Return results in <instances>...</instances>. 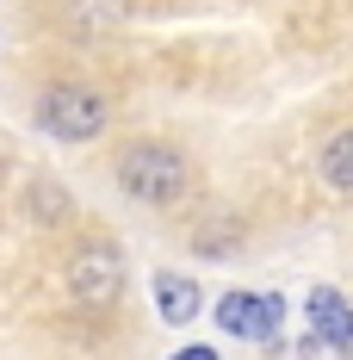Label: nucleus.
<instances>
[{
  "label": "nucleus",
  "mask_w": 353,
  "mask_h": 360,
  "mask_svg": "<svg viewBox=\"0 0 353 360\" xmlns=\"http://www.w3.org/2000/svg\"><path fill=\"white\" fill-rule=\"evenodd\" d=\"M118 186L142 205H180L192 193V162L168 143H131L118 155Z\"/></svg>",
  "instance_id": "1"
},
{
  "label": "nucleus",
  "mask_w": 353,
  "mask_h": 360,
  "mask_svg": "<svg viewBox=\"0 0 353 360\" xmlns=\"http://www.w3.org/2000/svg\"><path fill=\"white\" fill-rule=\"evenodd\" d=\"M106 100L93 94V87H74V81H56V87H44L37 94V124L56 137V143H93L100 131H106Z\"/></svg>",
  "instance_id": "2"
},
{
  "label": "nucleus",
  "mask_w": 353,
  "mask_h": 360,
  "mask_svg": "<svg viewBox=\"0 0 353 360\" xmlns=\"http://www.w3.org/2000/svg\"><path fill=\"white\" fill-rule=\"evenodd\" d=\"M69 292L81 311H112L124 298V255H118V243H106V236L81 243L69 261Z\"/></svg>",
  "instance_id": "3"
},
{
  "label": "nucleus",
  "mask_w": 353,
  "mask_h": 360,
  "mask_svg": "<svg viewBox=\"0 0 353 360\" xmlns=\"http://www.w3.org/2000/svg\"><path fill=\"white\" fill-rule=\"evenodd\" d=\"M217 323L236 342H273L285 323V298L279 292H223L217 298Z\"/></svg>",
  "instance_id": "4"
},
{
  "label": "nucleus",
  "mask_w": 353,
  "mask_h": 360,
  "mask_svg": "<svg viewBox=\"0 0 353 360\" xmlns=\"http://www.w3.org/2000/svg\"><path fill=\"white\" fill-rule=\"evenodd\" d=\"M149 292H155V311H161L168 323H192V317H199V304H205L199 280H186V274H155Z\"/></svg>",
  "instance_id": "5"
},
{
  "label": "nucleus",
  "mask_w": 353,
  "mask_h": 360,
  "mask_svg": "<svg viewBox=\"0 0 353 360\" xmlns=\"http://www.w3.org/2000/svg\"><path fill=\"white\" fill-rule=\"evenodd\" d=\"M304 317H310V329H317V335L353 342V304H347L335 286H317V292H310V298H304Z\"/></svg>",
  "instance_id": "6"
},
{
  "label": "nucleus",
  "mask_w": 353,
  "mask_h": 360,
  "mask_svg": "<svg viewBox=\"0 0 353 360\" xmlns=\"http://www.w3.org/2000/svg\"><path fill=\"white\" fill-rule=\"evenodd\" d=\"M131 19V0H69V32L74 37H106Z\"/></svg>",
  "instance_id": "7"
},
{
  "label": "nucleus",
  "mask_w": 353,
  "mask_h": 360,
  "mask_svg": "<svg viewBox=\"0 0 353 360\" xmlns=\"http://www.w3.org/2000/svg\"><path fill=\"white\" fill-rule=\"evenodd\" d=\"M322 180L335 186V193H353V131H341V137H328L322 143Z\"/></svg>",
  "instance_id": "8"
},
{
  "label": "nucleus",
  "mask_w": 353,
  "mask_h": 360,
  "mask_svg": "<svg viewBox=\"0 0 353 360\" xmlns=\"http://www.w3.org/2000/svg\"><path fill=\"white\" fill-rule=\"evenodd\" d=\"M192 243H199V255H223V249L242 243V224H236V217H205V224L192 230Z\"/></svg>",
  "instance_id": "9"
},
{
  "label": "nucleus",
  "mask_w": 353,
  "mask_h": 360,
  "mask_svg": "<svg viewBox=\"0 0 353 360\" xmlns=\"http://www.w3.org/2000/svg\"><path fill=\"white\" fill-rule=\"evenodd\" d=\"M298 360H353V342H335V335H304L298 342Z\"/></svg>",
  "instance_id": "10"
},
{
  "label": "nucleus",
  "mask_w": 353,
  "mask_h": 360,
  "mask_svg": "<svg viewBox=\"0 0 353 360\" xmlns=\"http://www.w3.org/2000/svg\"><path fill=\"white\" fill-rule=\"evenodd\" d=\"M32 212L44 217V224H56V217L69 212V199H62V186H50V180H44V186H32Z\"/></svg>",
  "instance_id": "11"
},
{
  "label": "nucleus",
  "mask_w": 353,
  "mask_h": 360,
  "mask_svg": "<svg viewBox=\"0 0 353 360\" xmlns=\"http://www.w3.org/2000/svg\"><path fill=\"white\" fill-rule=\"evenodd\" d=\"M168 360H217L211 348H180V354H168Z\"/></svg>",
  "instance_id": "12"
}]
</instances>
